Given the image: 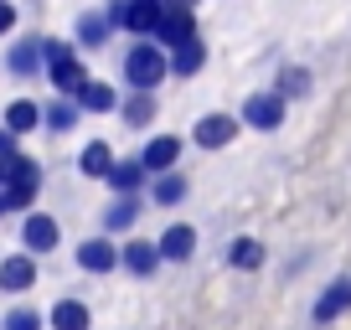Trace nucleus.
I'll return each mask as SVG.
<instances>
[{
	"label": "nucleus",
	"instance_id": "obj_18",
	"mask_svg": "<svg viewBox=\"0 0 351 330\" xmlns=\"http://www.w3.org/2000/svg\"><path fill=\"white\" fill-rule=\"evenodd\" d=\"M202 62H207V47H202V36H191L186 47H176V73L181 77H191V73H202Z\"/></svg>",
	"mask_w": 351,
	"mask_h": 330
},
{
	"label": "nucleus",
	"instance_id": "obj_8",
	"mask_svg": "<svg viewBox=\"0 0 351 330\" xmlns=\"http://www.w3.org/2000/svg\"><path fill=\"white\" fill-rule=\"evenodd\" d=\"M77 264H83L88 274H109V268L119 264V248H114L109 238H88L83 248H77Z\"/></svg>",
	"mask_w": 351,
	"mask_h": 330
},
{
	"label": "nucleus",
	"instance_id": "obj_16",
	"mask_svg": "<svg viewBox=\"0 0 351 330\" xmlns=\"http://www.w3.org/2000/svg\"><path fill=\"white\" fill-rule=\"evenodd\" d=\"M109 181H114V191H119V196H134V191H140V181H145V165H140V160H114Z\"/></svg>",
	"mask_w": 351,
	"mask_h": 330
},
{
	"label": "nucleus",
	"instance_id": "obj_31",
	"mask_svg": "<svg viewBox=\"0 0 351 330\" xmlns=\"http://www.w3.org/2000/svg\"><path fill=\"white\" fill-rule=\"evenodd\" d=\"M16 26V11H11V0H0V31H11Z\"/></svg>",
	"mask_w": 351,
	"mask_h": 330
},
{
	"label": "nucleus",
	"instance_id": "obj_5",
	"mask_svg": "<svg viewBox=\"0 0 351 330\" xmlns=\"http://www.w3.org/2000/svg\"><path fill=\"white\" fill-rule=\"evenodd\" d=\"M191 36H197V21H191V11H165L160 26H155V47H186Z\"/></svg>",
	"mask_w": 351,
	"mask_h": 330
},
{
	"label": "nucleus",
	"instance_id": "obj_26",
	"mask_svg": "<svg viewBox=\"0 0 351 330\" xmlns=\"http://www.w3.org/2000/svg\"><path fill=\"white\" fill-rule=\"evenodd\" d=\"M77 36H83V47H104L109 21H104V16H83V21H77Z\"/></svg>",
	"mask_w": 351,
	"mask_h": 330
},
{
	"label": "nucleus",
	"instance_id": "obj_19",
	"mask_svg": "<svg viewBox=\"0 0 351 330\" xmlns=\"http://www.w3.org/2000/svg\"><path fill=\"white\" fill-rule=\"evenodd\" d=\"M228 264H232V268H258V264H263V242H258V238H238V242L228 248Z\"/></svg>",
	"mask_w": 351,
	"mask_h": 330
},
{
	"label": "nucleus",
	"instance_id": "obj_13",
	"mask_svg": "<svg viewBox=\"0 0 351 330\" xmlns=\"http://www.w3.org/2000/svg\"><path fill=\"white\" fill-rule=\"evenodd\" d=\"M93 325V315H88L83 299H57L52 305V330H88Z\"/></svg>",
	"mask_w": 351,
	"mask_h": 330
},
{
	"label": "nucleus",
	"instance_id": "obj_28",
	"mask_svg": "<svg viewBox=\"0 0 351 330\" xmlns=\"http://www.w3.org/2000/svg\"><path fill=\"white\" fill-rule=\"evenodd\" d=\"M5 330H42V315H36V309H11V315H5Z\"/></svg>",
	"mask_w": 351,
	"mask_h": 330
},
{
	"label": "nucleus",
	"instance_id": "obj_24",
	"mask_svg": "<svg viewBox=\"0 0 351 330\" xmlns=\"http://www.w3.org/2000/svg\"><path fill=\"white\" fill-rule=\"evenodd\" d=\"M77 103L93 109V114H104V109H114V88H109V83H88V88L77 93Z\"/></svg>",
	"mask_w": 351,
	"mask_h": 330
},
{
	"label": "nucleus",
	"instance_id": "obj_12",
	"mask_svg": "<svg viewBox=\"0 0 351 330\" xmlns=\"http://www.w3.org/2000/svg\"><path fill=\"white\" fill-rule=\"evenodd\" d=\"M21 242L32 248V253H52V248H57V222H52V217H42V212H36V217H26Z\"/></svg>",
	"mask_w": 351,
	"mask_h": 330
},
{
	"label": "nucleus",
	"instance_id": "obj_22",
	"mask_svg": "<svg viewBox=\"0 0 351 330\" xmlns=\"http://www.w3.org/2000/svg\"><path fill=\"white\" fill-rule=\"evenodd\" d=\"M36 119H42V109H36L32 99H21V103H11V109H5V124H11V134L36 129Z\"/></svg>",
	"mask_w": 351,
	"mask_h": 330
},
{
	"label": "nucleus",
	"instance_id": "obj_9",
	"mask_svg": "<svg viewBox=\"0 0 351 330\" xmlns=\"http://www.w3.org/2000/svg\"><path fill=\"white\" fill-rule=\"evenodd\" d=\"M119 264L130 268L134 279H150L155 264H160V248H155V242H124V248H119Z\"/></svg>",
	"mask_w": 351,
	"mask_h": 330
},
{
	"label": "nucleus",
	"instance_id": "obj_27",
	"mask_svg": "<svg viewBox=\"0 0 351 330\" xmlns=\"http://www.w3.org/2000/svg\"><path fill=\"white\" fill-rule=\"evenodd\" d=\"M42 52H47L42 42H26V47H16V52H11V67H16V73H36V62H42Z\"/></svg>",
	"mask_w": 351,
	"mask_h": 330
},
{
	"label": "nucleus",
	"instance_id": "obj_7",
	"mask_svg": "<svg viewBox=\"0 0 351 330\" xmlns=\"http://www.w3.org/2000/svg\"><path fill=\"white\" fill-rule=\"evenodd\" d=\"M346 309H351V279H336V284L315 299V309H310V315H315V325H330V320L346 315Z\"/></svg>",
	"mask_w": 351,
	"mask_h": 330
},
{
	"label": "nucleus",
	"instance_id": "obj_3",
	"mask_svg": "<svg viewBox=\"0 0 351 330\" xmlns=\"http://www.w3.org/2000/svg\"><path fill=\"white\" fill-rule=\"evenodd\" d=\"M243 124H253V129H279V124H285V99H279V93H253V99L243 103Z\"/></svg>",
	"mask_w": 351,
	"mask_h": 330
},
{
	"label": "nucleus",
	"instance_id": "obj_11",
	"mask_svg": "<svg viewBox=\"0 0 351 330\" xmlns=\"http://www.w3.org/2000/svg\"><path fill=\"white\" fill-rule=\"evenodd\" d=\"M32 284H36L32 258H5V264H0V289H5V294H26Z\"/></svg>",
	"mask_w": 351,
	"mask_h": 330
},
{
	"label": "nucleus",
	"instance_id": "obj_1",
	"mask_svg": "<svg viewBox=\"0 0 351 330\" xmlns=\"http://www.w3.org/2000/svg\"><path fill=\"white\" fill-rule=\"evenodd\" d=\"M165 73H171V62H165V52H160L155 42L130 47V57H124V83H130L134 93H150Z\"/></svg>",
	"mask_w": 351,
	"mask_h": 330
},
{
	"label": "nucleus",
	"instance_id": "obj_21",
	"mask_svg": "<svg viewBox=\"0 0 351 330\" xmlns=\"http://www.w3.org/2000/svg\"><path fill=\"white\" fill-rule=\"evenodd\" d=\"M134 217H140V201H134V196H119L109 212H104V227H109V232H124Z\"/></svg>",
	"mask_w": 351,
	"mask_h": 330
},
{
	"label": "nucleus",
	"instance_id": "obj_2",
	"mask_svg": "<svg viewBox=\"0 0 351 330\" xmlns=\"http://www.w3.org/2000/svg\"><path fill=\"white\" fill-rule=\"evenodd\" d=\"M42 47H47V67H52L57 93H62V99H77V93L88 88V73H83V62L73 57V47H62V42H42Z\"/></svg>",
	"mask_w": 351,
	"mask_h": 330
},
{
	"label": "nucleus",
	"instance_id": "obj_20",
	"mask_svg": "<svg viewBox=\"0 0 351 330\" xmlns=\"http://www.w3.org/2000/svg\"><path fill=\"white\" fill-rule=\"evenodd\" d=\"M181 196H186V176H176V170L155 176V207H176Z\"/></svg>",
	"mask_w": 351,
	"mask_h": 330
},
{
	"label": "nucleus",
	"instance_id": "obj_6",
	"mask_svg": "<svg viewBox=\"0 0 351 330\" xmlns=\"http://www.w3.org/2000/svg\"><path fill=\"white\" fill-rule=\"evenodd\" d=\"M160 258H171V264H186L191 258V248H197V227H186V222H176V227H165L160 232Z\"/></svg>",
	"mask_w": 351,
	"mask_h": 330
},
{
	"label": "nucleus",
	"instance_id": "obj_17",
	"mask_svg": "<svg viewBox=\"0 0 351 330\" xmlns=\"http://www.w3.org/2000/svg\"><path fill=\"white\" fill-rule=\"evenodd\" d=\"M77 165H83V176H109V170H114V150H109L104 140H93Z\"/></svg>",
	"mask_w": 351,
	"mask_h": 330
},
{
	"label": "nucleus",
	"instance_id": "obj_29",
	"mask_svg": "<svg viewBox=\"0 0 351 330\" xmlns=\"http://www.w3.org/2000/svg\"><path fill=\"white\" fill-rule=\"evenodd\" d=\"M73 119H77V103H52V109H47V124H52V129H73Z\"/></svg>",
	"mask_w": 351,
	"mask_h": 330
},
{
	"label": "nucleus",
	"instance_id": "obj_14",
	"mask_svg": "<svg viewBox=\"0 0 351 330\" xmlns=\"http://www.w3.org/2000/svg\"><path fill=\"white\" fill-rule=\"evenodd\" d=\"M160 16H165V5L160 0H130V31H150L155 36V26H160Z\"/></svg>",
	"mask_w": 351,
	"mask_h": 330
},
{
	"label": "nucleus",
	"instance_id": "obj_30",
	"mask_svg": "<svg viewBox=\"0 0 351 330\" xmlns=\"http://www.w3.org/2000/svg\"><path fill=\"white\" fill-rule=\"evenodd\" d=\"M104 21H109V26H124V21H130V0H109Z\"/></svg>",
	"mask_w": 351,
	"mask_h": 330
},
{
	"label": "nucleus",
	"instance_id": "obj_10",
	"mask_svg": "<svg viewBox=\"0 0 351 330\" xmlns=\"http://www.w3.org/2000/svg\"><path fill=\"white\" fill-rule=\"evenodd\" d=\"M176 155H181V140H171V134H160V140H150L145 144V155H140V165L150 170V176H165L176 165Z\"/></svg>",
	"mask_w": 351,
	"mask_h": 330
},
{
	"label": "nucleus",
	"instance_id": "obj_33",
	"mask_svg": "<svg viewBox=\"0 0 351 330\" xmlns=\"http://www.w3.org/2000/svg\"><path fill=\"white\" fill-rule=\"evenodd\" d=\"M0 212H5V196H0Z\"/></svg>",
	"mask_w": 351,
	"mask_h": 330
},
{
	"label": "nucleus",
	"instance_id": "obj_25",
	"mask_svg": "<svg viewBox=\"0 0 351 330\" xmlns=\"http://www.w3.org/2000/svg\"><path fill=\"white\" fill-rule=\"evenodd\" d=\"M124 119H130L134 129H140V124H150V119H155V99H150V93H134V99L124 103Z\"/></svg>",
	"mask_w": 351,
	"mask_h": 330
},
{
	"label": "nucleus",
	"instance_id": "obj_32",
	"mask_svg": "<svg viewBox=\"0 0 351 330\" xmlns=\"http://www.w3.org/2000/svg\"><path fill=\"white\" fill-rule=\"evenodd\" d=\"M197 0H165V11H191Z\"/></svg>",
	"mask_w": 351,
	"mask_h": 330
},
{
	"label": "nucleus",
	"instance_id": "obj_23",
	"mask_svg": "<svg viewBox=\"0 0 351 330\" xmlns=\"http://www.w3.org/2000/svg\"><path fill=\"white\" fill-rule=\"evenodd\" d=\"M305 88H310V73H305V67H285V73H279V83H274L279 99H300Z\"/></svg>",
	"mask_w": 351,
	"mask_h": 330
},
{
	"label": "nucleus",
	"instance_id": "obj_15",
	"mask_svg": "<svg viewBox=\"0 0 351 330\" xmlns=\"http://www.w3.org/2000/svg\"><path fill=\"white\" fill-rule=\"evenodd\" d=\"M36 186H42V170L32 165V170H26L21 181H11L0 196H5V207H32V201H36Z\"/></svg>",
	"mask_w": 351,
	"mask_h": 330
},
{
	"label": "nucleus",
	"instance_id": "obj_4",
	"mask_svg": "<svg viewBox=\"0 0 351 330\" xmlns=\"http://www.w3.org/2000/svg\"><path fill=\"white\" fill-rule=\"evenodd\" d=\"M191 134H197V144H202V150H222V144H228L232 134H238V119H232V114H202Z\"/></svg>",
	"mask_w": 351,
	"mask_h": 330
}]
</instances>
